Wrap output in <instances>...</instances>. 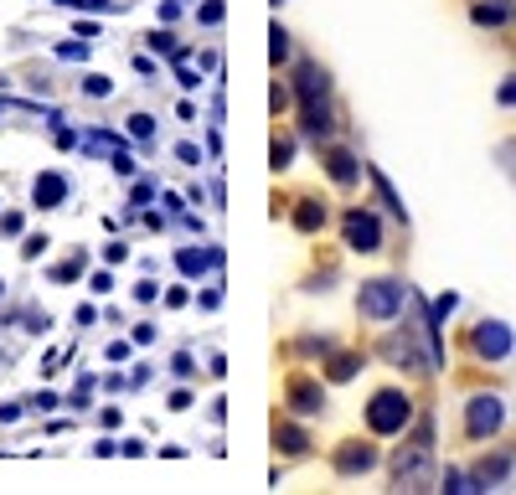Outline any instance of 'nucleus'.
I'll list each match as a JSON object with an SVG mask.
<instances>
[{
	"mask_svg": "<svg viewBox=\"0 0 516 495\" xmlns=\"http://www.w3.org/2000/svg\"><path fill=\"white\" fill-rule=\"evenodd\" d=\"M408 418H413V398H408V392H398V387L372 392V408H367V429L372 433H403Z\"/></svg>",
	"mask_w": 516,
	"mask_h": 495,
	"instance_id": "1",
	"label": "nucleus"
},
{
	"mask_svg": "<svg viewBox=\"0 0 516 495\" xmlns=\"http://www.w3.org/2000/svg\"><path fill=\"white\" fill-rule=\"evenodd\" d=\"M403 300H408L403 279H367L362 294H356V304H362V315L367 320H392L398 310H403Z\"/></svg>",
	"mask_w": 516,
	"mask_h": 495,
	"instance_id": "2",
	"label": "nucleus"
},
{
	"mask_svg": "<svg viewBox=\"0 0 516 495\" xmlns=\"http://www.w3.org/2000/svg\"><path fill=\"white\" fill-rule=\"evenodd\" d=\"M501 423H506V402L496 392H475L465 408V433L470 439H491V433H501Z\"/></svg>",
	"mask_w": 516,
	"mask_h": 495,
	"instance_id": "3",
	"label": "nucleus"
},
{
	"mask_svg": "<svg viewBox=\"0 0 516 495\" xmlns=\"http://www.w3.org/2000/svg\"><path fill=\"white\" fill-rule=\"evenodd\" d=\"M294 94H300V109H331V78H325V67H315V63L294 67Z\"/></svg>",
	"mask_w": 516,
	"mask_h": 495,
	"instance_id": "4",
	"label": "nucleus"
},
{
	"mask_svg": "<svg viewBox=\"0 0 516 495\" xmlns=\"http://www.w3.org/2000/svg\"><path fill=\"white\" fill-rule=\"evenodd\" d=\"M341 233H346V248H356V253H377V248H382V227H377V217L362 212V207L346 212Z\"/></svg>",
	"mask_w": 516,
	"mask_h": 495,
	"instance_id": "5",
	"label": "nucleus"
},
{
	"mask_svg": "<svg viewBox=\"0 0 516 495\" xmlns=\"http://www.w3.org/2000/svg\"><path fill=\"white\" fill-rule=\"evenodd\" d=\"M470 346H475L481 356H491V361H501V356L511 351V331H506L501 320H481L475 336H470Z\"/></svg>",
	"mask_w": 516,
	"mask_h": 495,
	"instance_id": "6",
	"label": "nucleus"
},
{
	"mask_svg": "<svg viewBox=\"0 0 516 495\" xmlns=\"http://www.w3.org/2000/svg\"><path fill=\"white\" fill-rule=\"evenodd\" d=\"M392 480H398V485H423V480H429V439H423L419 449L398 454V464H392Z\"/></svg>",
	"mask_w": 516,
	"mask_h": 495,
	"instance_id": "7",
	"label": "nucleus"
},
{
	"mask_svg": "<svg viewBox=\"0 0 516 495\" xmlns=\"http://www.w3.org/2000/svg\"><path fill=\"white\" fill-rule=\"evenodd\" d=\"M372 464H377V449H372V444H356V439H352V444H341V454H336V470H341V475H367Z\"/></svg>",
	"mask_w": 516,
	"mask_h": 495,
	"instance_id": "8",
	"label": "nucleus"
},
{
	"mask_svg": "<svg viewBox=\"0 0 516 495\" xmlns=\"http://www.w3.org/2000/svg\"><path fill=\"white\" fill-rule=\"evenodd\" d=\"M290 408H294V413H321V408H325V392H321V382H310V377H294V382H290Z\"/></svg>",
	"mask_w": 516,
	"mask_h": 495,
	"instance_id": "9",
	"label": "nucleus"
},
{
	"mask_svg": "<svg viewBox=\"0 0 516 495\" xmlns=\"http://www.w3.org/2000/svg\"><path fill=\"white\" fill-rule=\"evenodd\" d=\"M325 171H331V181H336V186H352V181L362 176V165H356L352 150H325Z\"/></svg>",
	"mask_w": 516,
	"mask_h": 495,
	"instance_id": "10",
	"label": "nucleus"
},
{
	"mask_svg": "<svg viewBox=\"0 0 516 495\" xmlns=\"http://www.w3.org/2000/svg\"><path fill=\"white\" fill-rule=\"evenodd\" d=\"M63 196H67V181L57 176V171L36 176V186H32V202H36V207H63Z\"/></svg>",
	"mask_w": 516,
	"mask_h": 495,
	"instance_id": "11",
	"label": "nucleus"
},
{
	"mask_svg": "<svg viewBox=\"0 0 516 495\" xmlns=\"http://www.w3.org/2000/svg\"><path fill=\"white\" fill-rule=\"evenodd\" d=\"M181 273H202V269H217V263H223V253H217V248H181Z\"/></svg>",
	"mask_w": 516,
	"mask_h": 495,
	"instance_id": "12",
	"label": "nucleus"
},
{
	"mask_svg": "<svg viewBox=\"0 0 516 495\" xmlns=\"http://www.w3.org/2000/svg\"><path fill=\"white\" fill-rule=\"evenodd\" d=\"M294 227H300V233H315V227H325V207L305 196V202L294 207Z\"/></svg>",
	"mask_w": 516,
	"mask_h": 495,
	"instance_id": "13",
	"label": "nucleus"
},
{
	"mask_svg": "<svg viewBox=\"0 0 516 495\" xmlns=\"http://www.w3.org/2000/svg\"><path fill=\"white\" fill-rule=\"evenodd\" d=\"M274 439H279V449H284V454H305V449H310V439H305L300 429H294V423H279Z\"/></svg>",
	"mask_w": 516,
	"mask_h": 495,
	"instance_id": "14",
	"label": "nucleus"
},
{
	"mask_svg": "<svg viewBox=\"0 0 516 495\" xmlns=\"http://www.w3.org/2000/svg\"><path fill=\"white\" fill-rule=\"evenodd\" d=\"M506 475H511V460H491V464L475 470V485H496V480H506Z\"/></svg>",
	"mask_w": 516,
	"mask_h": 495,
	"instance_id": "15",
	"label": "nucleus"
},
{
	"mask_svg": "<svg viewBox=\"0 0 516 495\" xmlns=\"http://www.w3.org/2000/svg\"><path fill=\"white\" fill-rule=\"evenodd\" d=\"M372 186H377V196H382V202H387V212H392V217H403V202L392 196V186H387V181L377 176V171H372Z\"/></svg>",
	"mask_w": 516,
	"mask_h": 495,
	"instance_id": "16",
	"label": "nucleus"
},
{
	"mask_svg": "<svg viewBox=\"0 0 516 495\" xmlns=\"http://www.w3.org/2000/svg\"><path fill=\"white\" fill-rule=\"evenodd\" d=\"M470 16L481 21V26H501V21L511 16V11H501V5H475V11H470Z\"/></svg>",
	"mask_w": 516,
	"mask_h": 495,
	"instance_id": "17",
	"label": "nucleus"
},
{
	"mask_svg": "<svg viewBox=\"0 0 516 495\" xmlns=\"http://www.w3.org/2000/svg\"><path fill=\"white\" fill-rule=\"evenodd\" d=\"M269 52H274V63H284V57H290V32H284V26H274V42H269Z\"/></svg>",
	"mask_w": 516,
	"mask_h": 495,
	"instance_id": "18",
	"label": "nucleus"
},
{
	"mask_svg": "<svg viewBox=\"0 0 516 495\" xmlns=\"http://www.w3.org/2000/svg\"><path fill=\"white\" fill-rule=\"evenodd\" d=\"M129 134H134V140H150V134H155L150 114H134V119H129Z\"/></svg>",
	"mask_w": 516,
	"mask_h": 495,
	"instance_id": "19",
	"label": "nucleus"
},
{
	"mask_svg": "<svg viewBox=\"0 0 516 495\" xmlns=\"http://www.w3.org/2000/svg\"><path fill=\"white\" fill-rule=\"evenodd\" d=\"M352 371H356V356H336V361H331V377H336V382H346Z\"/></svg>",
	"mask_w": 516,
	"mask_h": 495,
	"instance_id": "20",
	"label": "nucleus"
},
{
	"mask_svg": "<svg viewBox=\"0 0 516 495\" xmlns=\"http://www.w3.org/2000/svg\"><path fill=\"white\" fill-rule=\"evenodd\" d=\"M290 155H294V140H274V171H284Z\"/></svg>",
	"mask_w": 516,
	"mask_h": 495,
	"instance_id": "21",
	"label": "nucleus"
},
{
	"mask_svg": "<svg viewBox=\"0 0 516 495\" xmlns=\"http://www.w3.org/2000/svg\"><path fill=\"white\" fill-rule=\"evenodd\" d=\"M21 253H26V258H42V253H47V238H42V233H32V238H26V248H21Z\"/></svg>",
	"mask_w": 516,
	"mask_h": 495,
	"instance_id": "22",
	"label": "nucleus"
},
{
	"mask_svg": "<svg viewBox=\"0 0 516 495\" xmlns=\"http://www.w3.org/2000/svg\"><path fill=\"white\" fill-rule=\"evenodd\" d=\"M150 47H161V52H176V57H181V47H176V42H171V32H150Z\"/></svg>",
	"mask_w": 516,
	"mask_h": 495,
	"instance_id": "23",
	"label": "nucleus"
},
{
	"mask_svg": "<svg viewBox=\"0 0 516 495\" xmlns=\"http://www.w3.org/2000/svg\"><path fill=\"white\" fill-rule=\"evenodd\" d=\"M83 88H88V98H104V94H109V88H114V83H109V78H88V83H83Z\"/></svg>",
	"mask_w": 516,
	"mask_h": 495,
	"instance_id": "24",
	"label": "nucleus"
},
{
	"mask_svg": "<svg viewBox=\"0 0 516 495\" xmlns=\"http://www.w3.org/2000/svg\"><path fill=\"white\" fill-rule=\"evenodd\" d=\"M104 258H109V263H124L129 248H124V243H109V248H104Z\"/></svg>",
	"mask_w": 516,
	"mask_h": 495,
	"instance_id": "25",
	"label": "nucleus"
},
{
	"mask_svg": "<svg viewBox=\"0 0 516 495\" xmlns=\"http://www.w3.org/2000/svg\"><path fill=\"white\" fill-rule=\"evenodd\" d=\"M202 21H207V26H217V21H223V5H217V0H212V5H202Z\"/></svg>",
	"mask_w": 516,
	"mask_h": 495,
	"instance_id": "26",
	"label": "nucleus"
},
{
	"mask_svg": "<svg viewBox=\"0 0 516 495\" xmlns=\"http://www.w3.org/2000/svg\"><path fill=\"white\" fill-rule=\"evenodd\" d=\"M52 279H78V258H73V263H57V269H52Z\"/></svg>",
	"mask_w": 516,
	"mask_h": 495,
	"instance_id": "27",
	"label": "nucleus"
},
{
	"mask_svg": "<svg viewBox=\"0 0 516 495\" xmlns=\"http://www.w3.org/2000/svg\"><path fill=\"white\" fill-rule=\"evenodd\" d=\"M501 104H516V78L501 83Z\"/></svg>",
	"mask_w": 516,
	"mask_h": 495,
	"instance_id": "28",
	"label": "nucleus"
},
{
	"mask_svg": "<svg viewBox=\"0 0 516 495\" xmlns=\"http://www.w3.org/2000/svg\"><path fill=\"white\" fill-rule=\"evenodd\" d=\"M501 155H506V171L516 176V144H501Z\"/></svg>",
	"mask_w": 516,
	"mask_h": 495,
	"instance_id": "29",
	"label": "nucleus"
},
{
	"mask_svg": "<svg viewBox=\"0 0 516 495\" xmlns=\"http://www.w3.org/2000/svg\"><path fill=\"white\" fill-rule=\"evenodd\" d=\"M83 5H98V11H104V5H114V0H83Z\"/></svg>",
	"mask_w": 516,
	"mask_h": 495,
	"instance_id": "30",
	"label": "nucleus"
},
{
	"mask_svg": "<svg viewBox=\"0 0 516 495\" xmlns=\"http://www.w3.org/2000/svg\"><path fill=\"white\" fill-rule=\"evenodd\" d=\"M501 5H511V0H501Z\"/></svg>",
	"mask_w": 516,
	"mask_h": 495,
	"instance_id": "31",
	"label": "nucleus"
}]
</instances>
